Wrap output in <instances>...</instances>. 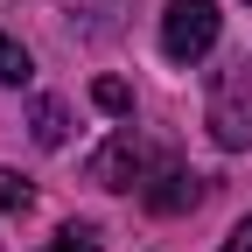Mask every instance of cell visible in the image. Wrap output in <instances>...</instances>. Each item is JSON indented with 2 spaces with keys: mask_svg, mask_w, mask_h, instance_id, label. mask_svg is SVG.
<instances>
[{
  "mask_svg": "<svg viewBox=\"0 0 252 252\" xmlns=\"http://www.w3.org/2000/svg\"><path fill=\"white\" fill-rule=\"evenodd\" d=\"M210 140L217 147H252V77H245V63H231L210 91Z\"/></svg>",
  "mask_w": 252,
  "mask_h": 252,
  "instance_id": "7a4b0ae2",
  "label": "cell"
},
{
  "mask_svg": "<svg viewBox=\"0 0 252 252\" xmlns=\"http://www.w3.org/2000/svg\"><path fill=\"white\" fill-rule=\"evenodd\" d=\"M217 0H168V14H161V49H168V63H196V56H210V42H217Z\"/></svg>",
  "mask_w": 252,
  "mask_h": 252,
  "instance_id": "6da1fadb",
  "label": "cell"
},
{
  "mask_svg": "<svg viewBox=\"0 0 252 252\" xmlns=\"http://www.w3.org/2000/svg\"><path fill=\"white\" fill-rule=\"evenodd\" d=\"M140 175H147V147L133 140V126H119V133L91 154V182L98 189H140Z\"/></svg>",
  "mask_w": 252,
  "mask_h": 252,
  "instance_id": "3957f363",
  "label": "cell"
},
{
  "mask_svg": "<svg viewBox=\"0 0 252 252\" xmlns=\"http://www.w3.org/2000/svg\"><path fill=\"white\" fill-rule=\"evenodd\" d=\"M91 98H98L105 112H133V91H126L119 77H98V84H91Z\"/></svg>",
  "mask_w": 252,
  "mask_h": 252,
  "instance_id": "52a82bcc",
  "label": "cell"
},
{
  "mask_svg": "<svg viewBox=\"0 0 252 252\" xmlns=\"http://www.w3.org/2000/svg\"><path fill=\"white\" fill-rule=\"evenodd\" d=\"M35 77V63H28V49L14 35H0V84H28Z\"/></svg>",
  "mask_w": 252,
  "mask_h": 252,
  "instance_id": "5b68a950",
  "label": "cell"
},
{
  "mask_svg": "<svg viewBox=\"0 0 252 252\" xmlns=\"http://www.w3.org/2000/svg\"><path fill=\"white\" fill-rule=\"evenodd\" d=\"M63 133H70L63 105H56V98H42V105H35V140H42V147H63Z\"/></svg>",
  "mask_w": 252,
  "mask_h": 252,
  "instance_id": "8992f818",
  "label": "cell"
},
{
  "mask_svg": "<svg viewBox=\"0 0 252 252\" xmlns=\"http://www.w3.org/2000/svg\"><path fill=\"white\" fill-rule=\"evenodd\" d=\"M0 210H28V182L14 168H0Z\"/></svg>",
  "mask_w": 252,
  "mask_h": 252,
  "instance_id": "9c48e42d",
  "label": "cell"
},
{
  "mask_svg": "<svg viewBox=\"0 0 252 252\" xmlns=\"http://www.w3.org/2000/svg\"><path fill=\"white\" fill-rule=\"evenodd\" d=\"M42 252H98V231H91V224H70V231H63L56 245H42Z\"/></svg>",
  "mask_w": 252,
  "mask_h": 252,
  "instance_id": "ba28073f",
  "label": "cell"
},
{
  "mask_svg": "<svg viewBox=\"0 0 252 252\" xmlns=\"http://www.w3.org/2000/svg\"><path fill=\"white\" fill-rule=\"evenodd\" d=\"M224 252H252V217H245L238 231H231V245H224Z\"/></svg>",
  "mask_w": 252,
  "mask_h": 252,
  "instance_id": "30bf717a",
  "label": "cell"
},
{
  "mask_svg": "<svg viewBox=\"0 0 252 252\" xmlns=\"http://www.w3.org/2000/svg\"><path fill=\"white\" fill-rule=\"evenodd\" d=\"M196 196H203V189H196V175H182L175 161H161V175H154V182H140V203H147V210H161V217H168V210H189Z\"/></svg>",
  "mask_w": 252,
  "mask_h": 252,
  "instance_id": "277c9868",
  "label": "cell"
}]
</instances>
